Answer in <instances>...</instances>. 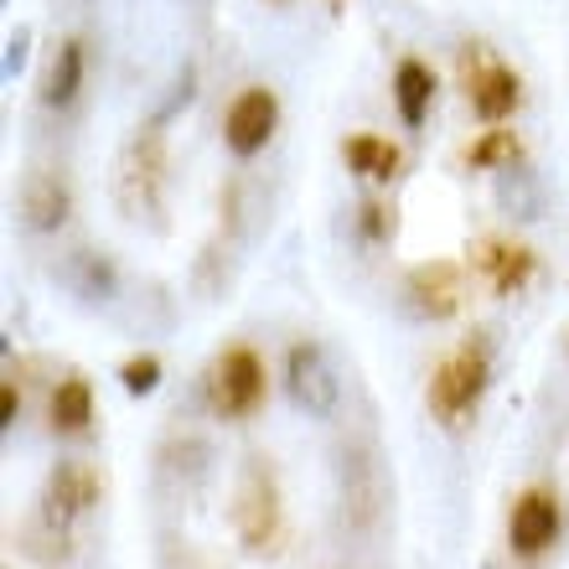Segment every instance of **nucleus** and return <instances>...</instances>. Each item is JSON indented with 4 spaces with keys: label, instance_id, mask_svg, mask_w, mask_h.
<instances>
[{
    "label": "nucleus",
    "instance_id": "1",
    "mask_svg": "<svg viewBox=\"0 0 569 569\" xmlns=\"http://www.w3.org/2000/svg\"><path fill=\"white\" fill-rule=\"evenodd\" d=\"M492 383V352L487 342H466L461 352H450L430 378V415L440 425H466V415H477L481 393Z\"/></svg>",
    "mask_w": 569,
    "mask_h": 569
},
{
    "label": "nucleus",
    "instance_id": "2",
    "mask_svg": "<svg viewBox=\"0 0 569 569\" xmlns=\"http://www.w3.org/2000/svg\"><path fill=\"white\" fill-rule=\"evenodd\" d=\"M284 389H290V405L306 409L311 420H337L342 409V378L316 342H296L284 352Z\"/></svg>",
    "mask_w": 569,
    "mask_h": 569
},
{
    "label": "nucleus",
    "instance_id": "3",
    "mask_svg": "<svg viewBox=\"0 0 569 569\" xmlns=\"http://www.w3.org/2000/svg\"><path fill=\"white\" fill-rule=\"evenodd\" d=\"M208 405L212 415L223 420H249L259 405H264V362H259L254 347H228L218 368L208 378Z\"/></svg>",
    "mask_w": 569,
    "mask_h": 569
},
{
    "label": "nucleus",
    "instance_id": "4",
    "mask_svg": "<svg viewBox=\"0 0 569 569\" xmlns=\"http://www.w3.org/2000/svg\"><path fill=\"white\" fill-rule=\"evenodd\" d=\"M274 130H280V99H274V89H264V83L243 89L223 114V140L239 161L259 156V150L274 140Z\"/></svg>",
    "mask_w": 569,
    "mask_h": 569
},
{
    "label": "nucleus",
    "instance_id": "5",
    "mask_svg": "<svg viewBox=\"0 0 569 569\" xmlns=\"http://www.w3.org/2000/svg\"><path fill=\"white\" fill-rule=\"evenodd\" d=\"M99 502V477H93L83 461H58L52 477H47V492H42V528L68 539V528L83 518V512Z\"/></svg>",
    "mask_w": 569,
    "mask_h": 569
},
{
    "label": "nucleus",
    "instance_id": "6",
    "mask_svg": "<svg viewBox=\"0 0 569 569\" xmlns=\"http://www.w3.org/2000/svg\"><path fill=\"white\" fill-rule=\"evenodd\" d=\"M461 68H466V99H471L481 124H502L518 114V104H523V78L512 73L508 62L481 58L477 52V68H471V58H466Z\"/></svg>",
    "mask_w": 569,
    "mask_h": 569
},
{
    "label": "nucleus",
    "instance_id": "7",
    "mask_svg": "<svg viewBox=\"0 0 569 569\" xmlns=\"http://www.w3.org/2000/svg\"><path fill=\"white\" fill-rule=\"evenodd\" d=\"M461 296H466L461 270L446 264V259H430L420 270H409V280H405V300L420 321H450V316L461 311Z\"/></svg>",
    "mask_w": 569,
    "mask_h": 569
},
{
    "label": "nucleus",
    "instance_id": "8",
    "mask_svg": "<svg viewBox=\"0 0 569 569\" xmlns=\"http://www.w3.org/2000/svg\"><path fill=\"white\" fill-rule=\"evenodd\" d=\"M233 523H239V539L249 549H264L280 528V492H274V477L249 466L239 487V502H233Z\"/></svg>",
    "mask_w": 569,
    "mask_h": 569
},
{
    "label": "nucleus",
    "instance_id": "9",
    "mask_svg": "<svg viewBox=\"0 0 569 569\" xmlns=\"http://www.w3.org/2000/svg\"><path fill=\"white\" fill-rule=\"evenodd\" d=\"M559 497L555 492H523L512 502V518H508V539H512V555L518 559H539L549 543L559 539Z\"/></svg>",
    "mask_w": 569,
    "mask_h": 569
},
{
    "label": "nucleus",
    "instance_id": "10",
    "mask_svg": "<svg viewBox=\"0 0 569 569\" xmlns=\"http://www.w3.org/2000/svg\"><path fill=\"white\" fill-rule=\"evenodd\" d=\"M21 212H27L31 233H58L73 212V192L58 171H31L27 187H21Z\"/></svg>",
    "mask_w": 569,
    "mask_h": 569
},
{
    "label": "nucleus",
    "instance_id": "11",
    "mask_svg": "<svg viewBox=\"0 0 569 569\" xmlns=\"http://www.w3.org/2000/svg\"><path fill=\"white\" fill-rule=\"evenodd\" d=\"M342 518L352 528L378 518V466L362 450H342Z\"/></svg>",
    "mask_w": 569,
    "mask_h": 569
},
{
    "label": "nucleus",
    "instance_id": "12",
    "mask_svg": "<svg viewBox=\"0 0 569 569\" xmlns=\"http://www.w3.org/2000/svg\"><path fill=\"white\" fill-rule=\"evenodd\" d=\"M477 270L492 280L497 296H518L533 274V249L528 243H508V239H487L477 249Z\"/></svg>",
    "mask_w": 569,
    "mask_h": 569
},
{
    "label": "nucleus",
    "instance_id": "13",
    "mask_svg": "<svg viewBox=\"0 0 569 569\" xmlns=\"http://www.w3.org/2000/svg\"><path fill=\"white\" fill-rule=\"evenodd\" d=\"M83 78H89V42L83 37H68L58 47V58L47 68V83H42V104L47 109H68L83 93Z\"/></svg>",
    "mask_w": 569,
    "mask_h": 569
},
{
    "label": "nucleus",
    "instance_id": "14",
    "mask_svg": "<svg viewBox=\"0 0 569 569\" xmlns=\"http://www.w3.org/2000/svg\"><path fill=\"white\" fill-rule=\"evenodd\" d=\"M393 104H399V120H405L409 130H420V124L430 120V104H435V73H430V62L405 58L399 68H393Z\"/></svg>",
    "mask_w": 569,
    "mask_h": 569
},
{
    "label": "nucleus",
    "instance_id": "15",
    "mask_svg": "<svg viewBox=\"0 0 569 569\" xmlns=\"http://www.w3.org/2000/svg\"><path fill=\"white\" fill-rule=\"evenodd\" d=\"M47 415H52V430L58 435H83L93 425V389L89 378H62L52 399H47Z\"/></svg>",
    "mask_w": 569,
    "mask_h": 569
},
{
    "label": "nucleus",
    "instance_id": "16",
    "mask_svg": "<svg viewBox=\"0 0 569 569\" xmlns=\"http://www.w3.org/2000/svg\"><path fill=\"white\" fill-rule=\"evenodd\" d=\"M342 161L352 166L362 181H393V177H399V146H389L383 136H352V140H342Z\"/></svg>",
    "mask_w": 569,
    "mask_h": 569
},
{
    "label": "nucleus",
    "instance_id": "17",
    "mask_svg": "<svg viewBox=\"0 0 569 569\" xmlns=\"http://www.w3.org/2000/svg\"><path fill=\"white\" fill-rule=\"evenodd\" d=\"M497 202L508 208V218H523V223H533V218L543 212L539 177H533L528 166H508V171H497Z\"/></svg>",
    "mask_w": 569,
    "mask_h": 569
},
{
    "label": "nucleus",
    "instance_id": "18",
    "mask_svg": "<svg viewBox=\"0 0 569 569\" xmlns=\"http://www.w3.org/2000/svg\"><path fill=\"white\" fill-rule=\"evenodd\" d=\"M68 280H73V290L83 300H114V290H120L114 264H109L104 254H89V249H83V254H73V274H68Z\"/></svg>",
    "mask_w": 569,
    "mask_h": 569
},
{
    "label": "nucleus",
    "instance_id": "19",
    "mask_svg": "<svg viewBox=\"0 0 569 569\" xmlns=\"http://www.w3.org/2000/svg\"><path fill=\"white\" fill-rule=\"evenodd\" d=\"M518 156H523V146H518L512 130H487L477 146L466 150V166H477V171H508V166H518Z\"/></svg>",
    "mask_w": 569,
    "mask_h": 569
},
{
    "label": "nucleus",
    "instance_id": "20",
    "mask_svg": "<svg viewBox=\"0 0 569 569\" xmlns=\"http://www.w3.org/2000/svg\"><path fill=\"white\" fill-rule=\"evenodd\" d=\"M120 383L130 399H146V393L161 389V358H150V352H140V358H130L120 368Z\"/></svg>",
    "mask_w": 569,
    "mask_h": 569
},
{
    "label": "nucleus",
    "instance_id": "21",
    "mask_svg": "<svg viewBox=\"0 0 569 569\" xmlns=\"http://www.w3.org/2000/svg\"><path fill=\"white\" fill-rule=\"evenodd\" d=\"M358 228H362V239H368V243H383L393 233V212L383 208V202H362V208H358Z\"/></svg>",
    "mask_w": 569,
    "mask_h": 569
},
{
    "label": "nucleus",
    "instance_id": "22",
    "mask_svg": "<svg viewBox=\"0 0 569 569\" xmlns=\"http://www.w3.org/2000/svg\"><path fill=\"white\" fill-rule=\"evenodd\" d=\"M27 47H31V27H16L11 37H6V62H0V78H6V83L27 68Z\"/></svg>",
    "mask_w": 569,
    "mask_h": 569
},
{
    "label": "nucleus",
    "instance_id": "23",
    "mask_svg": "<svg viewBox=\"0 0 569 569\" xmlns=\"http://www.w3.org/2000/svg\"><path fill=\"white\" fill-rule=\"evenodd\" d=\"M16 415H21V393H16V383H6L0 389V430H11Z\"/></svg>",
    "mask_w": 569,
    "mask_h": 569
}]
</instances>
